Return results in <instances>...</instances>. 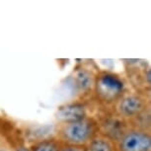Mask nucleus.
<instances>
[{"instance_id":"2","label":"nucleus","mask_w":151,"mask_h":151,"mask_svg":"<svg viewBox=\"0 0 151 151\" xmlns=\"http://www.w3.org/2000/svg\"><path fill=\"white\" fill-rule=\"evenodd\" d=\"M124 82L119 74L109 70L95 73L93 94L100 104L114 106L124 95Z\"/></svg>"},{"instance_id":"1","label":"nucleus","mask_w":151,"mask_h":151,"mask_svg":"<svg viewBox=\"0 0 151 151\" xmlns=\"http://www.w3.org/2000/svg\"><path fill=\"white\" fill-rule=\"evenodd\" d=\"M55 137L61 144L85 149L100 132L99 122L92 116H85L73 122H59L55 125Z\"/></svg>"},{"instance_id":"8","label":"nucleus","mask_w":151,"mask_h":151,"mask_svg":"<svg viewBox=\"0 0 151 151\" xmlns=\"http://www.w3.org/2000/svg\"><path fill=\"white\" fill-rule=\"evenodd\" d=\"M60 142L55 137L45 138L42 140L37 141L34 144L31 145V151H58Z\"/></svg>"},{"instance_id":"9","label":"nucleus","mask_w":151,"mask_h":151,"mask_svg":"<svg viewBox=\"0 0 151 151\" xmlns=\"http://www.w3.org/2000/svg\"><path fill=\"white\" fill-rule=\"evenodd\" d=\"M58 151H83V149L81 148H77V147H74V146H69V145H65V144H61L59 146Z\"/></svg>"},{"instance_id":"7","label":"nucleus","mask_w":151,"mask_h":151,"mask_svg":"<svg viewBox=\"0 0 151 151\" xmlns=\"http://www.w3.org/2000/svg\"><path fill=\"white\" fill-rule=\"evenodd\" d=\"M85 151H118L116 140L100 132L85 148Z\"/></svg>"},{"instance_id":"6","label":"nucleus","mask_w":151,"mask_h":151,"mask_svg":"<svg viewBox=\"0 0 151 151\" xmlns=\"http://www.w3.org/2000/svg\"><path fill=\"white\" fill-rule=\"evenodd\" d=\"M87 116L86 110L82 104H69L62 106L58 111V119L59 122H73Z\"/></svg>"},{"instance_id":"5","label":"nucleus","mask_w":151,"mask_h":151,"mask_svg":"<svg viewBox=\"0 0 151 151\" xmlns=\"http://www.w3.org/2000/svg\"><path fill=\"white\" fill-rule=\"evenodd\" d=\"M95 73L86 67L80 66L73 71V84L79 92L85 93L93 90Z\"/></svg>"},{"instance_id":"10","label":"nucleus","mask_w":151,"mask_h":151,"mask_svg":"<svg viewBox=\"0 0 151 151\" xmlns=\"http://www.w3.org/2000/svg\"><path fill=\"white\" fill-rule=\"evenodd\" d=\"M16 151H31V149L25 146H19L18 148H16Z\"/></svg>"},{"instance_id":"4","label":"nucleus","mask_w":151,"mask_h":151,"mask_svg":"<svg viewBox=\"0 0 151 151\" xmlns=\"http://www.w3.org/2000/svg\"><path fill=\"white\" fill-rule=\"evenodd\" d=\"M116 143L118 151H151L150 130L129 125Z\"/></svg>"},{"instance_id":"11","label":"nucleus","mask_w":151,"mask_h":151,"mask_svg":"<svg viewBox=\"0 0 151 151\" xmlns=\"http://www.w3.org/2000/svg\"><path fill=\"white\" fill-rule=\"evenodd\" d=\"M0 151H6V150H3V149H0Z\"/></svg>"},{"instance_id":"3","label":"nucleus","mask_w":151,"mask_h":151,"mask_svg":"<svg viewBox=\"0 0 151 151\" xmlns=\"http://www.w3.org/2000/svg\"><path fill=\"white\" fill-rule=\"evenodd\" d=\"M113 108L116 116L129 122L142 113L150 110V103L143 93H125Z\"/></svg>"}]
</instances>
